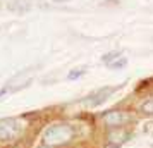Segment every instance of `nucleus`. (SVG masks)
<instances>
[{
  "label": "nucleus",
  "instance_id": "f257e3e1",
  "mask_svg": "<svg viewBox=\"0 0 153 148\" xmlns=\"http://www.w3.org/2000/svg\"><path fill=\"white\" fill-rule=\"evenodd\" d=\"M74 136H76V131L71 124H53L43 134V145L50 148L64 147L74 140Z\"/></svg>",
  "mask_w": 153,
  "mask_h": 148
},
{
  "label": "nucleus",
  "instance_id": "9d476101",
  "mask_svg": "<svg viewBox=\"0 0 153 148\" xmlns=\"http://www.w3.org/2000/svg\"><path fill=\"white\" fill-rule=\"evenodd\" d=\"M105 148H119V147H117V145H112V143H108Z\"/></svg>",
  "mask_w": 153,
  "mask_h": 148
},
{
  "label": "nucleus",
  "instance_id": "423d86ee",
  "mask_svg": "<svg viewBox=\"0 0 153 148\" xmlns=\"http://www.w3.org/2000/svg\"><path fill=\"white\" fill-rule=\"evenodd\" d=\"M139 110L145 114V115H152L153 117V98H148L146 102H143L141 107H139Z\"/></svg>",
  "mask_w": 153,
  "mask_h": 148
},
{
  "label": "nucleus",
  "instance_id": "6e6552de",
  "mask_svg": "<svg viewBox=\"0 0 153 148\" xmlns=\"http://www.w3.org/2000/svg\"><path fill=\"white\" fill-rule=\"evenodd\" d=\"M117 57H119V52H110V54L103 55V62H105V64H110L112 60H115Z\"/></svg>",
  "mask_w": 153,
  "mask_h": 148
},
{
  "label": "nucleus",
  "instance_id": "20e7f679",
  "mask_svg": "<svg viewBox=\"0 0 153 148\" xmlns=\"http://www.w3.org/2000/svg\"><path fill=\"white\" fill-rule=\"evenodd\" d=\"M129 138H131V133H129L126 127H112L110 131L107 133V140H108V143L117 145V147H120L122 143H126Z\"/></svg>",
  "mask_w": 153,
  "mask_h": 148
},
{
  "label": "nucleus",
  "instance_id": "9b49d317",
  "mask_svg": "<svg viewBox=\"0 0 153 148\" xmlns=\"http://www.w3.org/2000/svg\"><path fill=\"white\" fill-rule=\"evenodd\" d=\"M53 2H67V0H53Z\"/></svg>",
  "mask_w": 153,
  "mask_h": 148
},
{
  "label": "nucleus",
  "instance_id": "7ed1b4c3",
  "mask_svg": "<svg viewBox=\"0 0 153 148\" xmlns=\"http://www.w3.org/2000/svg\"><path fill=\"white\" fill-rule=\"evenodd\" d=\"M21 134V126L16 119H0V141H12Z\"/></svg>",
  "mask_w": 153,
  "mask_h": 148
},
{
  "label": "nucleus",
  "instance_id": "0eeeda50",
  "mask_svg": "<svg viewBox=\"0 0 153 148\" xmlns=\"http://www.w3.org/2000/svg\"><path fill=\"white\" fill-rule=\"evenodd\" d=\"M126 62H127V60H126V57H117V59H115V60H112L108 65H110V69H120V67H124V65H126Z\"/></svg>",
  "mask_w": 153,
  "mask_h": 148
},
{
  "label": "nucleus",
  "instance_id": "f03ea898",
  "mask_svg": "<svg viewBox=\"0 0 153 148\" xmlns=\"http://www.w3.org/2000/svg\"><path fill=\"white\" fill-rule=\"evenodd\" d=\"M102 120L105 122V126L112 127H126L127 124H131L134 117L131 115V112L127 110H108V112L102 114Z\"/></svg>",
  "mask_w": 153,
  "mask_h": 148
},
{
  "label": "nucleus",
  "instance_id": "39448f33",
  "mask_svg": "<svg viewBox=\"0 0 153 148\" xmlns=\"http://www.w3.org/2000/svg\"><path fill=\"white\" fill-rule=\"evenodd\" d=\"M119 88H120V86H107V88H100V90H98L97 93H93V95H91L90 97V100H88V103H90V105H100V103H103L105 100L108 98V97H110L112 93H115L119 90Z\"/></svg>",
  "mask_w": 153,
  "mask_h": 148
},
{
  "label": "nucleus",
  "instance_id": "f8f14e48",
  "mask_svg": "<svg viewBox=\"0 0 153 148\" xmlns=\"http://www.w3.org/2000/svg\"><path fill=\"white\" fill-rule=\"evenodd\" d=\"M2 95H4V91H0V97H2Z\"/></svg>",
  "mask_w": 153,
  "mask_h": 148
},
{
  "label": "nucleus",
  "instance_id": "1a4fd4ad",
  "mask_svg": "<svg viewBox=\"0 0 153 148\" xmlns=\"http://www.w3.org/2000/svg\"><path fill=\"white\" fill-rule=\"evenodd\" d=\"M83 74H84V69H74L72 72H69V76H67V78H69V79H77L79 76H83Z\"/></svg>",
  "mask_w": 153,
  "mask_h": 148
}]
</instances>
